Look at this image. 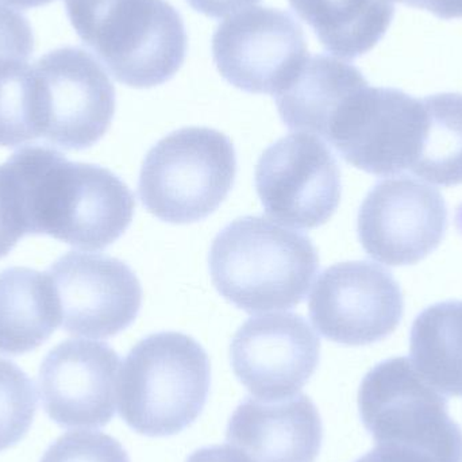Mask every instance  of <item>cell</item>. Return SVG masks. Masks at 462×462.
Returning a JSON list of instances; mask_svg holds the SVG:
<instances>
[{"instance_id": "2e32d148", "label": "cell", "mask_w": 462, "mask_h": 462, "mask_svg": "<svg viewBox=\"0 0 462 462\" xmlns=\"http://www.w3.org/2000/svg\"><path fill=\"white\" fill-rule=\"evenodd\" d=\"M226 439L253 462H315L323 426L306 395L246 398L231 415Z\"/></svg>"}, {"instance_id": "4fadbf2b", "label": "cell", "mask_w": 462, "mask_h": 462, "mask_svg": "<svg viewBox=\"0 0 462 462\" xmlns=\"http://www.w3.org/2000/svg\"><path fill=\"white\" fill-rule=\"evenodd\" d=\"M46 273L59 299L62 328L108 338L129 328L143 304V287L127 263L110 255L69 252Z\"/></svg>"}, {"instance_id": "277c9868", "label": "cell", "mask_w": 462, "mask_h": 462, "mask_svg": "<svg viewBox=\"0 0 462 462\" xmlns=\"http://www.w3.org/2000/svg\"><path fill=\"white\" fill-rule=\"evenodd\" d=\"M210 384L202 345L175 331L151 334L130 350L119 371V414L143 436H175L202 414Z\"/></svg>"}, {"instance_id": "cb8c5ba5", "label": "cell", "mask_w": 462, "mask_h": 462, "mask_svg": "<svg viewBox=\"0 0 462 462\" xmlns=\"http://www.w3.org/2000/svg\"><path fill=\"white\" fill-rule=\"evenodd\" d=\"M41 462H130L129 455L105 433H68L43 453Z\"/></svg>"}, {"instance_id": "6da1fadb", "label": "cell", "mask_w": 462, "mask_h": 462, "mask_svg": "<svg viewBox=\"0 0 462 462\" xmlns=\"http://www.w3.org/2000/svg\"><path fill=\"white\" fill-rule=\"evenodd\" d=\"M26 236H49L81 250H105L127 230L134 195L111 171L72 162L56 149L27 145L5 162Z\"/></svg>"}, {"instance_id": "7402d4cb", "label": "cell", "mask_w": 462, "mask_h": 462, "mask_svg": "<svg viewBox=\"0 0 462 462\" xmlns=\"http://www.w3.org/2000/svg\"><path fill=\"white\" fill-rule=\"evenodd\" d=\"M41 138L37 80L29 60L0 56V146Z\"/></svg>"}, {"instance_id": "8992f818", "label": "cell", "mask_w": 462, "mask_h": 462, "mask_svg": "<svg viewBox=\"0 0 462 462\" xmlns=\"http://www.w3.org/2000/svg\"><path fill=\"white\" fill-rule=\"evenodd\" d=\"M358 411L376 445L409 448L436 462H462V430L449 415L448 399L410 358H390L365 374Z\"/></svg>"}, {"instance_id": "4316f807", "label": "cell", "mask_w": 462, "mask_h": 462, "mask_svg": "<svg viewBox=\"0 0 462 462\" xmlns=\"http://www.w3.org/2000/svg\"><path fill=\"white\" fill-rule=\"evenodd\" d=\"M356 462H436L429 456L398 445H376Z\"/></svg>"}, {"instance_id": "4dcf8cb0", "label": "cell", "mask_w": 462, "mask_h": 462, "mask_svg": "<svg viewBox=\"0 0 462 462\" xmlns=\"http://www.w3.org/2000/svg\"><path fill=\"white\" fill-rule=\"evenodd\" d=\"M2 2L18 8H34L49 5L54 0H2Z\"/></svg>"}, {"instance_id": "ffe728a7", "label": "cell", "mask_w": 462, "mask_h": 462, "mask_svg": "<svg viewBox=\"0 0 462 462\" xmlns=\"http://www.w3.org/2000/svg\"><path fill=\"white\" fill-rule=\"evenodd\" d=\"M411 361L445 395L462 396V300L428 307L412 323Z\"/></svg>"}, {"instance_id": "52a82bcc", "label": "cell", "mask_w": 462, "mask_h": 462, "mask_svg": "<svg viewBox=\"0 0 462 462\" xmlns=\"http://www.w3.org/2000/svg\"><path fill=\"white\" fill-rule=\"evenodd\" d=\"M426 126L423 100L365 83L339 105L325 140L347 164L371 175L393 176L411 170Z\"/></svg>"}, {"instance_id": "8fae6325", "label": "cell", "mask_w": 462, "mask_h": 462, "mask_svg": "<svg viewBox=\"0 0 462 462\" xmlns=\"http://www.w3.org/2000/svg\"><path fill=\"white\" fill-rule=\"evenodd\" d=\"M309 310L312 325L328 341L364 346L396 330L404 301L390 272L368 261H346L322 272Z\"/></svg>"}, {"instance_id": "d4e9b609", "label": "cell", "mask_w": 462, "mask_h": 462, "mask_svg": "<svg viewBox=\"0 0 462 462\" xmlns=\"http://www.w3.org/2000/svg\"><path fill=\"white\" fill-rule=\"evenodd\" d=\"M32 51L34 35L27 19L0 3V56L30 60Z\"/></svg>"}, {"instance_id": "9a60e30c", "label": "cell", "mask_w": 462, "mask_h": 462, "mask_svg": "<svg viewBox=\"0 0 462 462\" xmlns=\"http://www.w3.org/2000/svg\"><path fill=\"white\" fill-rule=\"evenodd\" d=\"M119 356L110 345L67 339L43 358L38 374L46 415L62 429H100L116 415Z\"/></svg>"}, {"instance_id": "f1b7e54d", "label": "cell", "mask_w": 462, "mask_h": 462, "mask_svg": "<svg viewBox=\"0 0 462 462\" xmlns=\"http://www.w3.org/2000/svg\"><path fill=\"white\" fill-rule=\"evenodd\" d=\"M186 462H253L231 445L202 448L192 453Z\"/></svg>"}, {"instance_id": "7a4b0ae2", "label": "cell", "mask_w": 462, "mask_h": 462, "mask_svg": "<svg viewBox=\"0 0 462 462\" xmlns=\"http://www.w3.org/2000/svg\"><path fill=\"white\" fill-rule=\"evenodd\" d=\"M208 266L227 301L257 314L300 304L317 276L319 257L304 234L263 217H242L219 231Z\"/></svg>"}, {"instance_id": "9c48e42d", "label": "cell", "mask_w": 462, "mask_h": 462, "mask_svg": "<svg viewBox=\"0 0 462 462\" xmlns=\"http://www.w3.org/2000/svg\"><path fill=\"white\" fill-rule=\"evenodd\" d=\"M255 189L263 210L293 229L325 225L341 200V171L317 135L293 133L263 151L255 165Z\"/></svg>"}, {"instance_id": "3957f363", "label": "cell", "mask_w": 462, "mask_h": 462, "mask_svg": "<svg viewBox=\"0 0 462 462\" xmlns=\"http://www.w3.org/2000/svg\"><path fill=\"white\" fill-rule=\"evenodd\" d=\"M65 7L84 45L125 86H162L184 64L186 26L167 0H65Z\"/></svg>"}, {"instance_id": "d6986e66", "label": "cell", "mask_w": 462, "mask_h": 462, "mask_svg": "<svg viewBox=\"0 0 462 462\" xmlns=\"http://www.w3.org/2000/svg\"><path fill=\"white\" fill-rule=\"evenodd\" d=\"M323 48L345 60H355L384 37L395 14L393 0H290Z\"/></svg>"}, {"instance_id": "5b68a950", "label": "cell", "mask_w": 462, "mask_h": 462, "mask_svg": "<svg viewBox=\"0 0 462 462\" xmlns=\"http://www.w3.org/2000/svg\"><path fill=\"white\" fill-rule=\"evenodd\" d=\"M236 175V149L227 135L210 127H183L148 152L138 195L160 221L194 224L218 210Z\"/></svg>"}, {"instance_id": "83f0119b", "label": "cell", "mask_w": 462, "mask_h": 462, "mask_svg": "<svg viewBox=\"0 0 462 462\" xmlns=\"http://www.w3.org/2000/svg\"><path fill=\"white\" fill-rule=\"evenodd\" d=\"M198 13L210 18H224L236 14L241 8L249 7L260 0H187Z\"/></svg>"}, {"instance_id": "f546056e", "label": "cell", "mask_w": 462, "mask_h": 462, "mask_svg": "<svg viewBox=\"0 0 462 462\" xmlns=\"http://www.w3.org/2000/svg\"><path fill=\"white\" fill-rule=\"evenodd\" d=\"M398 2L410 7L429 11L437 18H462V0H398Z\"/></svg>"}, {"instance_id": "30bf717a", "label": "cell", "mask_w": 462, "mask_h": 462, "mask_svg": "<svg viewBox=\"0 0 462 462\" xmlns=\"http://www.w3.org/2000/svg\"><path fill=\"white\" fill-rule=\"evenodd\" d=\"M214 62L231 86L249 94L276 95L309 59L300 23L279 8L249 7L219 24Z\"/></svg>"}, {"instance_id": "484cf974", "label": "cell", "mask_w": 462, "mask_h": 462, "mask_svg": "<svg viewBox=\"0 0 462 462\" xmlns=\"http://www.w3.org/2000/svg\"><path fill=\"white\" fill-rule=\"evenodd\" d=\"M24 236L13 194L0 165V258L5 257Z\"/></svg>"}, {"instance_id": "603a6c76", "label": "cell", "mask_w": 462, "mask_h": 462, "mask_svg": "<svg viewBox=\"0 0 462 462\" xmlns=\"http://www.w3.org/2000/svg\"><path fill=\"white\" fill-rule=\"evenodd\" d=\"M35 412L34 383L13 361L0 358V452L24 439Z\"/></svg>"}, {"instance_id": "7c38bea8", "label": "cell", "mask_w": 462, "mask_h": 462, "mask_svg": "<svg viewBox=\"0 0 462 462\" xmlns=\"http://www.w3.org/2000/svg\"><path fill=\"white\" fill-rule=\"evenodd\" d=\"M447 227L444 197L409 176L379 181L357 217L358 239L366 254L390 266L412 265L428 257Z\"/></svg>"}, {"instance_id": "44dd1931", "label": "cell", "mask_w": 462, "mask_h": 462, "mask_svg": "<svg viewBox=\"0 0 462 462\" xmlns=\"http://www.w3.org/2000/svg\"><path fill=\"white\" fill-rule=\"evenodd\" d=\"M423 105L425 137L411 172L437 186L462 184V94L431 95Z\"/></svg>"}, {"instance_id": "5bb4252c", "label": "cell", "mask_w": 462, "mask_h": 462, "mask_svg": "<svg viewBox=\"0 0 462 462\" xmlns=\"http://www.w3.org/2000/svg\"><path fill=\"white\" fill-rule=\"evenodd\" d=\"M319 358V337L293 312L250 318L230 344L234 374L260 399L296 395L311 379Z\"/></svg>"}, {"instance_id": "ba28073f", "label": "cell", "mask_w": 462, "mask_h": 462, "mask_svg": "<svg viewBox=\"0 0 462 462\" xmlns=\"http://www.w3.org/2000/svg\"><path fill=\"white\" fill-rule=\"evenodd\" d=\"M41 138L65 151L102 140L116 114V88L99 62L78 46L54 49L34 67Z\"/></svg>"}, {"instance_id": "e0dca14e", "label": "cell", "mask_w": 462, "mask_h": 462, "mask_svg": "<svg viewBox=\"0 0 462 462\" xmlns=\"http://www.w3.org/2000/svg\"><path fill=\"white\" fill-rule=\"evenodd\" d=\"M368 83L355 65L326 54L309 57L287 87L274 95L280 118L295 133L325 138L347 95Z\"/></svg>"}, {"instance_id": "ac0fdd59", "label": "cell", "mask_w": 462, "mask_h": 462, "mask_svg": "<svg viewBox=\"0 0 462 462\" xmlns=\"http://www.w3.org/2000/svg\"><path fill=\"white\" fill-rule=\"evenodd\" d=\"M60 325L59 299L46 272L24 266L0 272V355L32 352Z\"/></svg>"}]
</instances>
